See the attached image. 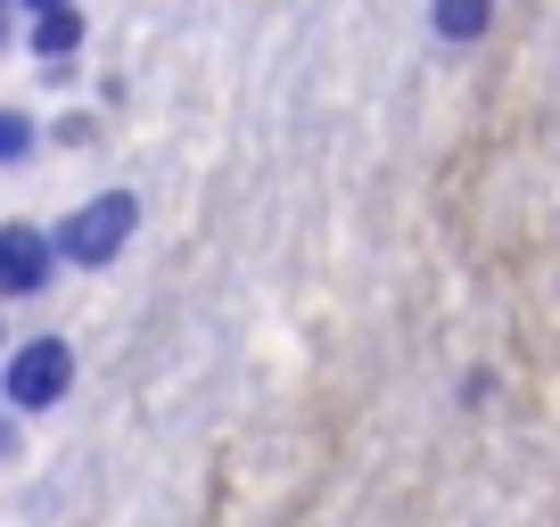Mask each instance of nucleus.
I'll list each match as a JSON object with an SVG mask.
<instances>
[{"label":"nucleus","instance_id":"nucleus-1","mask_svg":"<svg viewBox=\"0 0 560 527\" xmlns=\"http://www.w3.org/2000/svg\"><path fill=\"white\" fill-rule=\"evenodd\" d=\"M132 223H140V198L132 190H107V198H91V207H74L67 223H58V256L67 264H107L124 239H132Z\"/></svg>","mask_w":560,"mask_h":527},{"label":"nucleus","instance_id":"nucleus-2","mask_svg":"<svg viewBox=\"0 0 560 527\" xmlns=\"http://www.w3.org/2000/svg\"><path fill=\"white\" fill-rule=\"evenodd\" d=\"M67 379H74L67 338H34V347H18V354H9V396H18L25 412L58 405V396H67Z\"/></svg>","mask_w":560,"mask_h":527},{"label":"nucleus","instance_id":"nucleus-3","mask_svg":"<svg viewBox=\"0 0 560 527\" xmlns=\"http://www.w3.org/2000/svg\"><path fill=\"white\" fill-rule=\"evenodd\" d=\"M50 256H58V247L42 239V231L9 223V231H0V289H9V297H34V289H50Z\"/></svg>","mask_w":560,"mask_h":527},{"label":"nucleus","instance_id":"nucleus-4","mask_svg":"<svg viewBox=\"0 0 560 527\" xmlns=\"http://www.w3.org/2000/svg\"><path fill=\"white\" fill-rule=\"evenodd\" d=\"M429 17H438V34H445V42H478V34H487V17H494V9H487V0H438Z\"/></svg>","mask_w":560,"mask_h":527},{"label":"nucleus","instance_id":"nucleus-5","mask_svg":"<svg viewBox=\"0 0 560 527\" xmlns=\"http://www.w3.org/2000/svg\"><path fill=\"white\" fill-rule=\"evenodd\" d=\"M74 50H83V17H74V9H58V17L34 25V58H74Z\"/></svg>","mask_w":560,"mask_h":527},{"label":"nucleus","instance_id":"nucleus-6","mask_svg":"<svg viewBox=\"0 0 560 527\" xmlns=\"http://www.w3.org/2000/svg\"><path fill=\"white\" fill-rule=\"evenodd\" d=\"M25 149H34V116L0 107V165H9V157H25Z\"/></svg>","mask_w":560,"mask_h":527},{"label":"nucleus","instance_id":"nucleus-7","mask_svg":"<svg viewBox=\"0 0 560 527\" xmlns=\"http://www.w3.org/2000/svg\"><path fill=\"white\" fill-rule=\"evenodd\" d=\"M25 9H34V25H42V17H58V9H74V0H25Z\"/></svg>","mask_w":560,"mask_h":527},{"label":"nucleus","instance_id":"nucleus-8","mask_svg":"<svg viewBox=\"0 0 560 527\" xmlns=\"http://www.w3.org/2000/svg\"><path fill=\"white\" fill-rule=\"evenodd\" d=\"M0 454H9V421H0Z\"/></svg>","mask_w":560,"mask_h":527}]
</instances>
